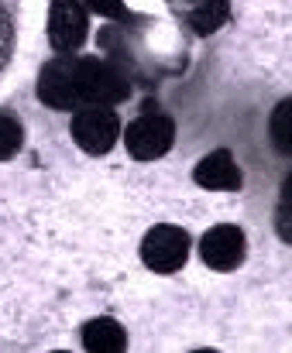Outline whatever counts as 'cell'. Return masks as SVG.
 <instances>
[{
	"mask_svg": "<svg viewBox=\"0 0 292 353\" xmlns=\"http://www.w3.org/2000/svg\"><path fill=\"white\" fill-rule=\"evenodd\" d=\"M165 3L172 17L196 38H206L231 21V0H165Z\"/></svg>",
	"mask_w": 292,
	"mask_h": 353,
	"instance_id": "cell-7",
	"label": "cell"
},
{
	"mask_svg": "<svg viewBox=\"0 0 292 353\" xmlns=\"http://www.w3.org/2000/svg\"><path fill=\"white\" fill-rule=\"evenodd\" d=\"M189 254H193V236H189V230H182L175 223H155L142 236V264L155 274L182 271Z\"/></svg>",
	"mask_w": 292,
	"mask_h": 353,
	"instance_id": "cell-4",
	"label": "cell"
},
{
	"mask_svg": "<svg viewBox=\"0 0 292 353\" xmlns=\"http://www.w3.org/2000/svg\"><path fill=\"white\" fill-rule=\"evenodd\" d=\"M199 261L220 274L237 271L248 261V234L237 223H217L199 236Z\"/></svg>",
	"mask_w": 292,
	"mask_h": 353,
	"instance_id": "cell-6",
	"label": "cell"
},
{
	"mask_svg": "<svg viewBox=\"0 0 292 353\" xmlns=\"http://www.w3.org/2000/svg\"><path fill=\"white\" fill-rule=\"evenodd\" d=\"M17 28H21V0H0V79L17 55Z\"/></svg>",
	"mask_w": 292,
	"mask_h": 353,
	"instance_id": "cell-10",
	"label": "cell"
},
{
	"mask_svg": "<svg viewBox=\"0 0 292 353\" xmlns=\"http://www.w3.org/2000/svg\"><path fill=\"white\" fill-rule=\"evenodd\" d=\"M24 148V123L17 114L0 110V161H10Z\"/></svg>",
	"mask_w": 292,
	"mask_h": 353,
	"instance_id": "cell-11",
	"label": "cell"
},
{
	"mask_svg": "<svg viewBox=\"0 0 292 353\" xmlns=\"http://www.w3.org/2000/svg\"><path fill=\"white\" fill-rule=\"evenodd\" d=\"M121 130L124 127H121V117L114 114V107H83L69 120V137L90 158L110 154L121 141Z\"/></svg>",
	"mask_w": 292,
	"mask_h": 353,
	"instance_id": "cell-2",
	"label": "cell"
},
{
	"mask_svg": "<svg viewBox=\"0 0 292 353\" xmlns=\"http://www.w3.org/2000/svg\"><path fill=\"white\" fill-rule=\"evenodd\" d=\"M121 141L135 161H158L175 144V120L162 110H145L121 130Z\"/></svg>",
	"mask_w": 292,
	"mask_h": 353,
	"instance_id": "cell-3",
	"label": "cell"
},
{
	"mask_svg": "<svg viewBox=\"0 0 292 353\" xmlns=\"http://www.w3.org/2000/svg\"><path fill=\"white\" fill-rule=\"evenodd\" d=\"M79 340H83V350H90V353H121V350H128V330H124L114 316L86 319V323L79 326Z\"/></svg>",
	"mask_w": 292,
	"mask_h": 353,
	"instance_id": "cell-9",
	"label": "cell"
},
{
	"mask_svg": "<svg viewBox=\"0 0 292 353\" xmlns=\"http://www.w3.org/2000/svg\"><path fill=\"white\" fill-rule=\"evenodd\" d=\"M90 38V10L83 0L48 3V45L55 55H76Z\"/></svg>",
	"mask_w": 292,
	"mask_h": 353,
	"instance_id": "cell-5",
	"label": "cell"
},
{
	"mask_svg": "<svg viewBox=\"0 0 292 353\" xmlns=\"http://www.w3.org/2000/svg\"><path fill=\"white\" fill-rule=\"evenodd\" d=\"M83 3H90L97 14H107V17H117V21H131V14L121 7V0H83Z\"/></svg>",
	"mask_w": 292,
	"mask_h": 353,
	"instance_id": "cell-12",
	"label": "cell"
},
{
	"mask_svg": "<svg viewBox=\"0 0 292 353\" xmlns=\"http://www.w3.org/2000/svg\"><path fill=\"white\" fill-rule=\"evenodd\" d=\"M131 97V76L100 55H59L38 72V100L52 110L76 114L83 107H114Z\"/></svg>",
	"mask_w": 292,
	"mask_h": 353,
	"instance_id": "cell-1",
	"label": "cell"
},
{
	"mask_svg": "<svg viewBox=\"0 0 292 353\" xmlns=\"http://www.w3.org/2000/svg\"><path fill=\"white\" fill-rule=\"evenodd\" d=\"M193 182L199 189H210V192H241L244 189V172L234 161L231 148H217V151H210L196 161Z\"/></svg>",
	"mask_w": 292,
	"mask_h": 353,
	"instance_id": "cell-8",
	"label": "cell"
}]
</instances>
